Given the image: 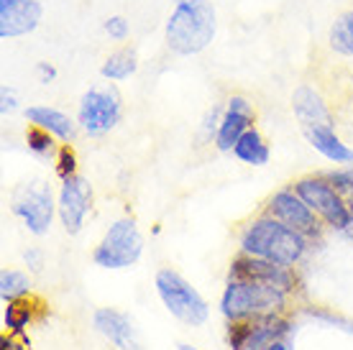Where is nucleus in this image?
Masks as SVG:
<instances>
[{
    "instance_id": "1",
    "label": "nucleus",
    "mask_w": 353,
    "mask_h": 350,
    "mask_svg": "<svg viewBox=\"0 0 353 350\" xmlns=\"http://www.w3.org/2000/svg\"><path fill=\"white\" fill-rule=\"evenodd\" d=\"M310 238L300 230L284 225L282 220L272 215H261L248 223L241 236V254L279 263V266H297L307 254Z\"/></svg>"
},
{
    "instance_id": "2",
    "label": "nucleus",
    "mask_w": 353,
    "mask_h": 350,
    "mask_svg": "<svg viewBox=\"0 0 353 350\" xmlns=\"http://www.w3.org/2000/svg\"><path fill=\"white\" fill-rule=\"evenodd\" d=\"M215 28L218 16L210 0H179L164 23V41L169 52L194 56L212 44Z\"/></svg>"
},
{
    "instance_id": "3",
    "label": "nucleus",
    "mask_w": 353,
    "mask_h": 350,
    "mask_svg": "<svg viewBox=\"0 0 353 350\" xmlns=\"http://www.w3.org/2000/svg\"><path fill=\"white\" fill-rule=\"evenodd\" d=\"M284 305H287V289L251 279H230L221 297V312L228 322L276 315L284 309Z\"/></svg>"
},
{
    "instance_id": "4",
    "label": "nucleus",
    "mask_w": 353,
    "mask_h": 350,
    "mask_svg": "<svg viewBox=\"0 0 353 350\" xmlns=\"http://www.w3.org/2000/svg\"><path fill=\"white\" fill-rule=\"evenodd\" d=\"M143 254V236L136 220L121 218L105 230L103 240L95 245L92 251V261L100 269L108 271H121V269H131L141 261Z\"/></svg>"
},
{
    "instance_id": "5",
    "label": "nucleus",
    "mask_w": 353,
    "mask_h": 350,
    "mask_svg": "<svg viewBox=\"0 0 353 350\" xmlns=\"http://www.w3.org/2000/svg\"><path fill=\"white\" fill-rule=\"evenodd\" d=\"M154 287H157V294H159V299L164 302L172 317L192 325V327L208 322L210 307L203 299V294L194 289L182 274L172 271V269H161L154 279Z\"/></svg>"
},
{
    "instance_id": "6",
    "label": "nucleus",
    "mask_w": 353,
    "mask_h": 350,
    "mask_svg": "<svg viewBox=\"0 0 353 350\" xmlns=\"http://www.w3.org/2000/svg\"><path fill=\"white\" fill-rule=\"evenodd\" d=\"M123 118V97L113 82H103L90 88L80 97L77 105V123L88 136H105Z\"/></svg>"
},
{
    "instance_id": "7",
    "label": "nucleus",
    "mask_w": 353,
    "mask_h": 350,
    "mask_svg": "<svg viewBox=\"0 0 353 350\" xmlns=\"http://www.w3.org/2000/svg\"><path fill=\"white\" fill-rule=\"evenodd\" d=\"M292 189L307 202L310 210L315 212L327 228L348 230L353 225V210L327 176H302L294 182Z\"/></svg>"
},
{
    "instance_id": "8",
    "label": "nucleus",
    "mask_w": 353,
    "mask_h": 350,
    "mask_svg": "<svg viewBox=\"0 0 353 350\" xmlns=\"http://www.w3.org/2000/svg\"><path fill=\"white\" fill-rule=\"evenodd\" d=\"M13 215L26 225L31 236H46L57 215V200L49 184L34 182L23 187L13 200Z\"/></svg>"
},
{
    "instance_id": "9",
    "label": "nucleus",
    "mask_w": 353,
    "mask_h": 350,
    "mask_svg": "<svg viewBox=\"0 0 353 350\" xmlns=\"http://www.w3.org/2000/svg\"><path fill=\"white\" fill-rule=\"evenodd\" d=\"M90 210H92V187L88 184V179L80 174L62 179L59 194H57V215L70 236L80 233Z\"/></svg>"
},
{
    "instance_id": "10",
    "label": "nucleus",
    "mask_w": 353,
    "mask_h": 350,
    "mask_svg": "<svg viewBox=\"0 0 353 350\" xmlns=\"http://www.w3.org/2000/svg\"><path fill=\"white\" fill-rule=\"evenodd\" d=\"M266 215L282 220L284 225L300 230L307 238H315L320 233V218L310 210V205L294 189H279L274 194L266 205Z\"/></svg>"
},
{
    "instance_id": "11",
    "label": "nucleus",
    "mask_w": 353,
    "mask_h": 350,
    "mask_svg": "<svg viewBox=\"0 0 353 350\" xmlns=\"http://www.w3.org/2000/svg\"><path fill=\"white\" fill-rule=\"evenodd\" d=\"M256 123V107L243 95H230L223 107V118L215 133V146L218 151H233L239 138Z\"/></svg>"
},
{
    "instance_id": "12",
    "label": "nucleus",
    "mask_w": 353,
    "mask_h": 350,
    "mask_svg": "<svg viewBox=\"0 0 353 350\" xmlns=\"http://www.w3.org/2000/svg\"><path fill=\"white\" fill-rule=\"evenodd\" d=\"M284 333V322L276 320V315L259 317V320H243L230 322V348L233 350H266L272 342L279 340Z\"/></svg>"
},
{
    "instance_id": "13",
    "label": "nucleus",
    "mask_w": 353,
    "mask_h": 350,
    "mask_svg": "<svg viewBox=\"0 0 353 350\" xmlns=\"http://www.w3.org/2000/svg\"><path fill=\"white\" fill-rule=\"evenodd\" d=\"M44 16L39 0H0V39H18L34 34Z\"/></svg>"
},
{
    "instance_id": "14",
    "label": "nucleus",
    "mask_w": 353,
    "mask_h": 350,
    "mask_svg": "<svg viewBox=\"0 0 353 350\" xmlns=\"http://www.w3.org/2000/svg\"><path fill=\"white\" fill-rule=\"evenodd\" d=\"M230 279H251V281H264L272 287H282L290 291L294 287V274L287 266L264 261V258H254V256L241 254L236 261L230 263Z\"/></svg>"
},
{
    "instance_id": "15",
    "label": "nucleus",
    "mask_w": 353,
    "mask_h": 350,
    "mask_svg": "<svg viewBox=\"0 0 353 350\" xmlns=\"http://www.w3.org/2000/svg\"><path fill=\"white\" fill-rule=\"evenodd\" d=\"M92 325H95L97 333L103 335L105 340L113 342L118 350H141L131 317L123 315V312L103 307V309H97L95 315H92Z\"/></svg>"
},
{
    "instance_id": "16",
    "label": "nucleus",
    "mask_w": 353,
    "mask_h": 350,
    "mask_svg": "<svg viewBox=\"0 0 353 350\" xmlns=\"http://www.w3.org/2000/svg\"><path fill=\"white\" fill-rule=\"evenodd\" d=\"M292 110H294V118L300 121L302 128H307V125H333L336 123L323 95L310 85H300L292 92Z\"/></svg>"
},
{
    "instance_id": "17",
    "label": "nucleus",
    "mask_w": 353,
    "mask_h": 350,
    "mask_svg": "<svg viewBox=\"0 0 353 350\" xmlns=\"http://www.w3.org/2000/svg\"><path fill=\"white\" fill-rule=\"evenodd\" d=\"M305 138L320 156H325L333 164H353V149L341 141L333 125H307L302 128Z\"/></svg>"
},
{
    "instance_id": "18",
    "label": "nucleus",
    "mask_w": 353,
    "mask_h": 350,
    "mask_svg": "<svg viewBox=\"0 0 353 350\" xmlns=\"http://www.w3.org/2000/svg\"><path fill=\"white\" fill-rule=\"evenodd\" d=\"M23 118L28 121V125H39V128L49 131L52 136H57L59 141H72L77 128H80V123L74 118H70L64 110L52 105H28L23 110Z\"/></svg>"
},
{
    "instance_id": "19",
    "label": "nucleus",
    "mask_w": 353,
    "mask_h": 350,
    "mask_svg": "<svg viewBox=\"0 0 353 350\" xmlns=\"http://www.w3.org/2000/svg\"><path fill=\"white\" fill-rule=\"evenodd\" d=\"M233 156L248 164V167H266L269 158H272V149L264 141V136L259 133V128H248L243 136L239 138V143L233 146Z\"/></svg>"
},
{
    "instance_id": "20",
    "label": "nucleus",
    "mask_w": 353,
    "mask_h": 350,
    "mask_svg": "<svg viewBox=\"0 0 353 350\" xmlns=\"http://www.w3.org/2000/svg\"><path fill=\"white\" fill-rule=\"evenodd\" d=\"M139 72V54L123 46V49H118L103 61V67H100V77L108 79V82H123V79L133 77Z\"/></svg>"
},
{
    "instance_id": "21",
    "label": "nucleus",
    "mask_w": 353,
    "mask_h": 350,
    "mask_svg": "<svg viewBox=\"0 0 353 350\" xmlns=\"http://www.w3.org/2000/svg\"><path fill=\"white\" fill-rule=\"evenodd\" d=\"M34 320V302L26 297L6 302V312H3V322L8 327L10 335H23L28 322Z\"/></svg>"
},
{
    "instance_id": "22",
    "label": "nucleus",
    "mask_w": 353,
    "mask_h": 350,
    "mask_svg": "<svg viewBox=\"0 0 353 350\" xmlns=\"http://www.w3.org/2000/svg\"><path fill=\"white\" fill-rule=\"evenodd\" d=\"M57 141H59L57 136H52V133L39 128V125H28L26 128V149L36 158H57V154L62 149Z\"/></svg>"
},
{
    "instance_id": "23",
    "label": "nucleus",
    "mask_w": 353,
    "mask_h": 350,
    "mask_svg": "<svg viewBox=\"0 0 353 350\" xmlns=\"http://www.w3.org/2000/svg\"><path fill=\"white\" fill-rule=\"evenodd\" d=\"M31 291V279L26 271H18V269H6L0 274V297L3 302H13V299L26 297Z\"/></svg>"
},
{
    "instance_id": "24",
    "label": "nucleus",
    "mask_w": 353,
    "mask_h": 350,
    "mask_svg": "<svg viewBox=\"0 0 353 350\" xmlns=\"http://www.w3.org/2000/svg\"><path fill=\"white\" fill-rule=\"evenodd\" d=\"M327 44L336 54L345 56V59H353V31L345 26L343 18H338L336 23L327 31Z\"/></svg>"
},
{
    "instance_id": "25",
    "label": "nucleus",
    "mask_w": 353,
    "mask_h": 350,
    "mask_svg": "<svg viewBox=\"0 0 353 350\" xmlns=\"http://www.w3.org/2000/svg\"><path fill=\"white\" fill-rule=\"evenodd\" d=\"M54 172H57L59 179H67V176L77 174V154H74L72 146L64 143L62 149H59V154H57V158H54Z\"/></svg>"
},
{
    "instance_id": "26",
    "label": "nucleus",
    "mask_w": 353,
    "mask_h": 350,
    "mask_svg": "<svg viewBox=\"0 0 353 350\" xmlns=\"http://www.w3.org/2000/svg\"><path fill=\"white\" fill-rule=\"evenodd\" d=\"M103 28H105V34L113 39V41H125L128 36H131V23H128V18L123 16H110L103 23Z\"/></svg>"
},
{
    "instance_id": "27",
    "label": "nucleus",
    "mask_w": 353,
    "mask_h": 350,
    "mask_svg": "<svg viewBox=\"0 0 353 350\" xmlns=\"http://www.w3.org/2000/svg\"><path fill=\"white\" fill-rule=\"evenodd\" d=\"M325 176L341 194H353V164L345 172H333V174H325Z\"/></svg>"
},
{
    "instance_id": "28",
    "label": "nucleus",
    "mask_w": 353,
    "mask_h": 350,
    "mask_svg": "<svg viewBox=\"0 0 353 350\" xmlns=\"http://www.w3.org/2000/svg\"><path fill=\"white\" fill-rule=\"evenodd\" d=\"M13 110H18L16 90L8 88V85H3V90H0V113H3V115H10Z\"/></svg>"
},
{
    "instance_id": "29",
    "label": "nucleus",
    "mask_w": 353,
    "mask_h": 350,
    "mask_svg": "<svg viewBox=\"0 0 353 350\" xmlns=\"http://www.w3.org/2000/svg\"><path fill=\"white\" fill-rule=\"evenodd\" d=\"M221 118H223L221 107H212L210 113L205 115L203 131H205V136H208V138H215V133H218V125H221Z\"/></svg>"
},
{
    "instance_id": "30",
    "label": "nucleus",
    "mask_w": 353,
    "mask_h": 350,
    "mask_svg": "<svg viewBox=\"0 0 353 350\" xmlns=\"http://www.w3.org/2000/svg\"><path fill=\"white\" fill-rule=\"evenodd\" d=\"M36 77H39L41 85H52L54 79L59 77V72H57V67H54L52 61H39L36 64Z\"/></svg>"
},
{
    "instance_id": "31",
    "label": "nucleus",
    "mask_w": 353,
    "mask_h": 350,
    "mask_svg": "<svg viewBox=\"0 0 353 350\" xmlns=\"http://www.w3.org/2000/svg\"><path fill=\"white\" fill-rule=\"evenodd\" d=\"M23 261L31 271H41L44 269V251L41 248H28L26 254H23Z\"/></svg>"
},
{
    "instance_id": "32",
    "label": "nucleus",
    "mask_w": 353,
    "mask_h": 350,
    "mask_svg": "<svg viewBox=\"0 0 353 350\" xmlns=\"http://www.w3.org/2000/svg\"><path fill=\"white\" fill-rule=\"evenodd\" d=\"M341 18H343V21H345V26H348V28H351V31H353V8H351V10H345V13H343V16H341Z\"/></svg>"
},
{
    "instance_id": "33",
    "label": "nucleus",
    "mask_w": 353,
    "mask_h": 350,
    "mask_svg": "<svg viewBox=\"0 0 353 350\" xmlns=\"http://www.w3.org/2000/svg\"><path fill=\"white\" fill-rule=\"evenodd\" d=\"M266 350H287V345H284L282 340H276V342H272V345H269Z\"/></svg>"
},
{
    "instance_id": "34",
    "label": "nucleus",
    "mask_w": 353,
    "mask_h": 350,
    "mask_svg": "<svg viewBox=\"0 0 353 350\" xmlns=\"http://www.w3.org/2000/svg\"><path fill=\"white\" fill-rule=\"evenodd\" d=\"M179 350H200V348H192V345H185V342H179Z\"/></svg>"
}]
</instances>
